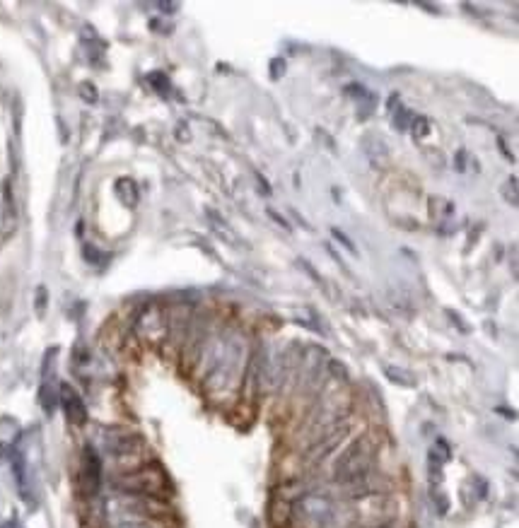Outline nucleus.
Segmentation results:
<instances>
[{
  "label": "nucleus",
  "mask_w": 519,
  "mask_h": 528,
  "mask_svg": "<svg viewBox=\"0 0 519 528\" xmlns=\"http://www.w3.org/2000/svg\"><path fill=\"white\" fill-rule=\"evenodd\" d=\"M201 365L206 369V389L213 396L235 389L242 377L247 340L239 331H227L225 336H211L203 345Z\"/></svg>",
  "instance_id": "f257e3e1"
},
{
  "label": "nucleus",
  "mask_w": 519,
  "mask_h": 528,
  "mask_svg": "<svg viewBox=\"0 0 519 528\" xmlns=\"http://www.w3.org/2000/svg\"><path fill=\"white\" fill-rule=\"evenodd\" d=\"M165 504L153 497L141 495H116L104 502V519L109 526L133 524V521H157L165 514Z\"/></svg>",
  "instance_id": "f03ea898"
},
{
  "label": "nucleus",
  "mask_w": 519,
  "mask_h": 528,
  "mask_svg": "<svg viewBox=\"0 0 519 528\" xmlns=\"http://www.w3.org/2000/svg\"><path fill=\"white\" fill-rule=\"evenodd\" d=\"M375 468V442L370 437L353 439L334 461V480L338 485L358 478Z\"/></svg>",
  "instance_id": "7ed1b4c3"
},
{
  "label": "nucleus",
  "mask_w": 519,
  "mask_h": 528,
  "mask_svg": "<svg viewBox=\"0 0 519 528\" xmlns=\"http://www.w3.org/2000/svg\"><path fill=\"white\" fill-rule=\"evenodd\" d=\"M114 483H116V488L124 492V495L153 497V500H160V497L167 492L165 473L155 466L131 468V471L116 475Z\"/></svg>",
  "instance_id": "20e7f679"
},
{
  "label": "nucleus",
  "mask_w": 519,
  "mask_h": 528,
  "mask_svg": "<svg viewBox=\"0 0 519 528\" xmlns=\"http://www.w3.org/2000/svg\"><path fill=\"white\" fill-rule=\"evenodd\" d=\"M336 504L324 492H307L290 507V519L297 528H324L334 516Z\"/></svg>",
  "instance_id": "39448f33"
},
{
  "label": "nucleus",
  "mask_w": 519,
  "mask_h": 528,
  "mask_svg": "<svg viewBox=\"0 0 519 528\" xmlns=\"http://www.w3.org/2000/svg\"><path fill=\"white\" fill-rule=\"evenodd\" d=\"M141 447H143V442L131 432H124V430L102 432V449L119 463L131 461L133 456L141 451Z\"/></svg>",
  "instance_id": "423d86ee"
},
{
  "label": "nucleus",
  "mask_w": 519,
  "mask_h": 528,
  "mask_svg": "<svg viewBox=\"0 0 519 528\" xmlns=\"http://www.w3.org/2000/svg\"><path fill=\"white\" fill-rule=\"evenodd\" d=\"M138 333L148 340H160L167 336V316L160 309H148L138 321Z\"/></svg>",
  "instance_id": "0eeeda50"
},
{
  "label": "nucleus",
  "mask_w": 519,
  "mask_h": 528,
  "mask_svg": "<svg viewBox=\"0 0 519 528\" xmlns=\"http://www.w3.org/2000/svg\"><path fill=\"white\" fill-rule=\"evenodd\" d=\"M58 398H61L63 403V410H66V418L73 422V425H83L87 420V410H85V403L83 398L75 393L71 386H61V391H58Z\"/></svg>",
  "instance_id": "6e6552de"
},
{
  "label": "nucleus",
  "mask_w": 519,
  "mask_h": 528,
  "mask_svg": "<svg viewBox=\"0 0 519 528\" xmlns=\"http://www.w3.org/2000/svg\"><path fill=\"white\" fill-rule=\"evenodd\" d=\"M363 150H365V155L370 157V162H375L377 167H384V164H389V148L379 136H365L363 138Z\"/></svg>",
  "instance_id": "1a4fd4ad"
},
{
  "label": "nucleus",
  "mask_w": 519,
  "mask_h": 528,
  "mask_svg": "<svg viewBox=\"0 0 519 528\" xmlns=\"http://www.w3.org/2000/svg\"><path fill=\"white\" fill-rule=\"evenodd\" d=\"M99 475H102V463L95 449H85V483L90 492H97Z\"/></svg>",
  "instance_id": "9d476101"
},
{
  "label": "nucleus",
  "mask_w": 519,
  "mask_h": 528,
  "mask_svg": "<svg viewBox=\"0 0 519 528\" xmlns=\"http://www.w3.org/2000/svg\"><path fill=\"white\" fill-rule=\"evenodd\" d=\"M116 193H119V198L126 205H136L138 196H141V193H138L136 181H133V179H119V181H116Z\"/></svg>",
  "instance_id": "9b49d317"
},
{
  "label": "nucleus",
  "mask_w": 519,
  "mask_h": 528,
  "mask_svg": "<svg viewBox=\"0 0 519 528\" xmlns=\"http://www.w3.org/2000/svg\"><path fill=\"white\" fill-rule=\"evenodd\" d=\"M430 213H433V217H437V220H447V217L454 215V203L447 201V198H430Z\"/></svg>",
  "instance_id": "f8f14e48"
},
{
  "label": "nucleus",
  "mask_w": 519,
  "mask_h": 528,
  "mask_svg": "<svg viewBox=\"0 0 519 528\" xmlns=\"http://www.w3.org/2000/svg\"><path fill=\"white\" fill-rule=\"evenodd\" d=\"M411 131L416 138H428L430 136V121L425 119V116H413Z\"/></svg>",
  "instance_id": "ddd939ff"
},
{
  "label": "nucleus",
  "mask_w": 519,
  "mask_h": 528,
  "mask_svg": "<svg viewBox=\"0 0 519 528\" xmlns=\"http://www.w3.org/2000/svg\"><path fill=\"white\" fill-rule=\"evenodd\" d=\"M384 372H387V377L392 379V381H396V384H401V386H413V379L408 377V374L401 372L399 367H387V369H384Z\"/></svg>",
  "instance_id": "4468645a"
},
{
  "label": "nucleus",
  "mask_w": 519,
  "mask_h": 528,
  "mask_svg": "<svg viewBox=\"0 0 519 528\" xmlns=\"http://www.w3.org/2000/svg\"><path fill=\"white\" fill-rule=\"evenodd\" d=\"M208 217H211V222L215 225V230L223 232V234H220V237H225L227 242H235V237H232V234H235V232H232L230 227L225 225V222H220V220H218V215H215V213H208Z\"/></svg>",
  "instance_id": "2eb2a0df"
},
{
  "label": "nucleus",
  "mask_w": 519,
  "mask_h": 528,
  "mask_svg": "<svg viewBox=\"0 0 519 528\" xmlns=\"http://www.w3.org/2000/svg\"><path fill=\"white\" fill-rule=\"evenodd\" d=\"M411 119H413V114H411V111L399 109V114H396V119H394V126L399 128V131H406V128L411 126Z\"/></svg>",
  "instance_id": "dca6fc26"
},
{
  "label": "nucleus",
  "mask_w": 519,
  "mask_h": 528,
  "mask_svg": "<svg viewBox=\"0 0 519 528\" xmlns=\"http://www.w3.org/2000/svg\"><path fill=\"white\" fill-rule=\"evenodd\" d=\"M109 528H165V526H162L160 521H133V524H119Z\"/></svg>",
  "instance_id": "f3484780"
},
{
  "label": "nucleus",
  "mask_w": 519,
  "mask_h": 528,
  "mask_svg": "<svg viewBox=\"0 0 519 528\" xmlns=\"http://www.w3.org/2000/svg\"><path fill=\"white\" fill-rule=\"evenodd\" d=\"M505 198L510 201L512 205H517V179H510L505 184Z\"/></svg>",
  "instance_id": "a211bd4d"
},
{
  "label": "nucleus",
  "mask_w": 519,
  "mask_h": 528,
  "mask_svg": "<svg viewBox=\"0 0 519 528\" xmlns=\"http://www.w3.org/2000/svg\"><path fill=\"white\" fill-rule=\"evenodd\" d=\"M331 234H334V237L338 239V242H341L343 246H346V249H348V251H355V246H353V242H351V239H348V237H346V234H343L341 230H336V227H334V230H331Z\"/></svg>",
  "instance_id": "6ab92c4d"
},
{
  "label": "nucleus",
  "mask_w": 519,
  "mask_h": 528,
  "mask_svg": "<svg viewBox=\"0 0 519 528\" xmlns=\"http://www.w3.org/2000/svg\"><path fill=\"white\" fill-rule=\"evenodd\" d=\"M268 215H271V217H273V220H276V222H278V225H281V227H283V230H290V225H288V222H285V220H283V217L276 213V210H268Z\"/></svg>",
  "instance_id": "aec40b11"
},
{
  "label": "nucleus",
  "mask_w": 519,
  "mask_h": 528,
  "mask_svg": "<svg viewBox=\"0 0 519 528\" xmlns=\"http://www.w3.org/2000/svg\"><path fill=\"white\" fill-rule=\"evenodd\" d=\"M375 528H392L389 524H384V526H375Z\"/></svg>",
  "instance_id": "412c9836"
}]
</instances>
